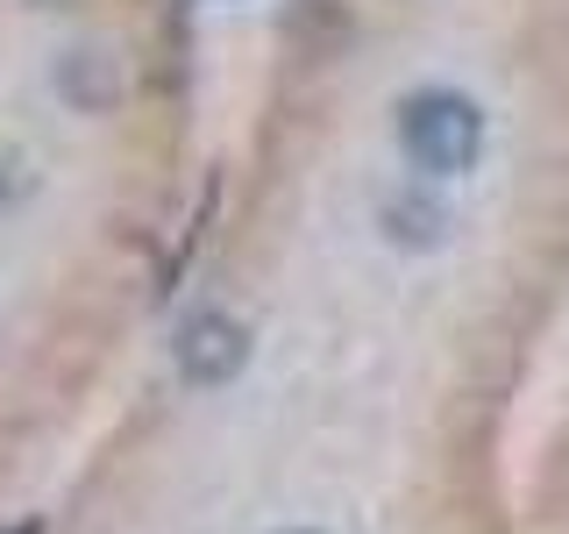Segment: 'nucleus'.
Returning a JSON list of instances; mask_svg holds the SVG:
<instances>
[{
  "label": "nucleus",
  "instance_id": "39448f33",
  "mask_svg": "<svg viewBox=\"0 0 569 534\" xmlns=\"http://www.w3.org/2000/svg\"><path fill=\"white\" fill-rule=\"evenodd\" d=\"M284 534H313V527H284Z\"/></svg>",
  "mask_w": 569,
  "mask_h": 534
},
{
  "label": "nucleus",
  "instance_id": "f03ea898",
  "mask_svg": "<svg viewBox=\"0 0 569 534\" xmlns=\"http://www.w3.org/2000/svg\"><path fill=\"white\" fill-rule=\"evenodd\" d=\"M171 356H178V370H186V385H228L249 356V335H242V320H228V314H192L186 328H178Z\"/></svg>",
  "mask_w": 569,
  "mask_h": 534
},
{
  "label": "nucleus",
  "instance_id": "7ed1b4c3",
  "mask_svg": "<svg viewBox=\"0 0 569 534\" xmlns=\"http://www.w3.org/2000/svg\"><path fill=\"white\" fill-rule=\"evenodd\" d=\"M378 221H385V236L406 243V249H435L441 228H449V221H441V207L427 200V192H399V200H385Z\"/></svg>",
  "mask_w": 569,
  "mask_h": 534
},
{
  "label": "nucleus",
  "instance_id": "f257e3e1",
  "mask_svg": "<svg viewBox=\"0 0 569 534\" xmlns=\"http://www.w3.org/2000/svg\"><path fill=\"white\" fill-rule=\"evenodd\" d=\"M399 142L427 178H462L485 157V115L456 86H420L399 100Z\"/></svg>",
  "mask_w": 569,
  "mask_h": 534
},
{
  "label": "nucleus",
  "instance_id": "20e7f679",
  "mask_svg": "<svg viewBox=\"0 0 569 534\" xmlns=\"http://www.w3.org/2000/svg\"><path fill=\"white\" fill-rule=\"evenodd\" d=\"M64 100L79 107V115H100V107L114 100V71H107L93 50H79V58L64 65Z\"/></svg>",
  "mask_w": 569,
  "mask_h": 534
}]
</instances>
